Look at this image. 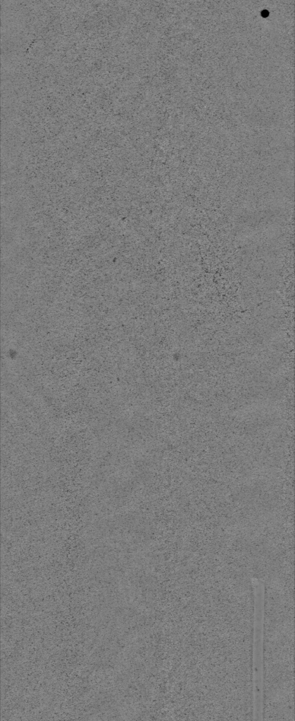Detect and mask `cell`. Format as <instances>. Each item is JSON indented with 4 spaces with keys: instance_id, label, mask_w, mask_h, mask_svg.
<instances>
[{
    "instance_id": "obj_1",
    "label": "cell",
    "mask_w": 295,
    "mask_h": 721,
    "mask_svg": "<svg viewBox=\"0 0 295 721\" xmlns=\"http://www.w3.org/2000/svg\"><path fill=\"white\" fill-rule=\"evenodd\" d=\"M255 594V620L253 632V694L254 717L261 720L263 708V633H264V584L253 580Z\"/></svg>"
}]
</instances>
